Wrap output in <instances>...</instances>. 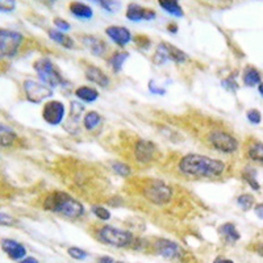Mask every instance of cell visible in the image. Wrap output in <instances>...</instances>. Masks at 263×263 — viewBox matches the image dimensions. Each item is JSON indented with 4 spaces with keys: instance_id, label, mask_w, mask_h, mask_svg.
I'll return each instance as SVG.
<instances>
[{
    "instance_id": "6da1fadb",
    "label": "cell",
    "mask_w": 263,
    "mask_h": 263,
    "mask_svg": "<svg viewBox=\"0 0 263 263\" xmlns=\"http://www.w3.org/2000/svg\"><path fill=\"white\" fill-rule=\"evenodd\" d=\"M179 170L190 177L216 178L225 171V163L210 157L189 154L180 159Z\"/></svg>"
},
{
    "instance_id": "7a4b0ae2",
    "label": "cell",
    "mask_w": 263,
    "mask_h": 263,
    "mask_svg": "<svg viewBox=\"0 0 263 263\" xmlns=\"http://www.w3.org/2000/svg\"><path fill=\"white\" fill-rule=\"evenodd\" d=\"M44 208L50 212L61 213L69 218H79L84 213L83 204L62 191H54L49 194L44 200Z\"/></svg>"
},
{
    "instance_id": "3957f363",
    "label": "cell",
    "mask_w": 263,
    "mask_h": 263,
    "mask_svg": "<svg viewBox=\"0 0 263 263\" xmlns=\"http://www.w3.org/2000/svg\"><path fill=\"white\" fill-rule=\"evenodd\" d=\"M99 241H102L105 245H111L115 248H126L133 243V234L128 230L117 229L111 225H104L98 230L96 234Z\"/></svg>"
},
{
    "instance_id": "277c9868",
    "label": "cell",
    "mask_w": 263,
    "mask_h": 263,
    "mask_svg": "<svg viewBox=\"0 0 263 263\" xmlns=\"http://www.w3.org/2000/svg\"><path fill=\"white\" fill-rule=\"evenodd\" d=\"M142 195L146 200L156 205H163L173 197V189L159 179H150L142 189Z\"/></svg>"
},
{
    "instance_id": "5b68a950",
    "label": "cell",
    "mask_w": 263,
    "mask_h": 263,
    "mask_svg": "<svg viewBox=\"0 0 263 263\" xmlns=\"http://www.w3.org/2000/svg\"><path fill=\"white\" fill-rule=\"evenodd\" d=\"M34 70L39 74V78L44 82V84L51 87H57L63 83V79L60 72L55 70L54 65L48 58H41V60L34 62Z\"/></svg>"
},
{
    "instance_id": "8992f818",
    "label": "cell",
    "mask_w": 263,
    "mask_h": 263,
    "mask_svg": "<svg viewBox=\"0 0 263 263\" xmlns=\"http://www.w3.org/2000/svg\"><path fill=\"white\" fill-rule=\"evenodd\" d=\"M187 60V55L184 54V51H182L180 49L175 48V46L170 45L167 42H162L157 46L156 54L153 55V61L156 65H163L167 61H174L177 63H182Z\"/></svg>"
},
{
    "instance_id": "52a82bcc",
    "label": "cell",
    "mask_w": 263,
    "mask_h": 263,
    "mask_svg": "<svg viewBox=\"0 0 263 263\" xmlns=\"http://www.w3.org/2000/svg\"><path fill=\"white\" fill-rule=\"evenodd\" d=\"M23 42V36L18 32L3 29L0 32V53L3 57H13Z\"/></svg>"
},
{
    "instance_id": "ba28073f",
    "label": "cell",
    "mask_w": 263,
    "mask_h": 263,
    "mask_svg": "<svg viewBox=\"0 0 263 263\" xmlns=\"http://www.w3.org/2000/svg\"><path fill=\"white\" fill-rule=\"evenodd\" d=\"M211 145L222 153H234L238 149V142L224 130H213L208 136Z\"/></svg>"
},
{
    "instance_id": "9c48e42d",
    "label": "cell",
    "mask_w": 263,
    "mask_h": 263,
    "mask_svg": "<svg viewBox=\"0 0 263 263\" xmlns=\"http://www.w3.org/2000/svg\"><path fill=\"white\" fill-rule=\"evenodd\" d=\"M24 90L25 93H27L28 100L32 103H41L53 95V91H51L50 87L40 83V82L33 81V79H27L24 82Z\"/></svg>"
},
{
    "instance_id": "30bf717a",
    "label": "cell",
    "mask_w": 263,
    "mask_h": 263,
    "mask_svg": "<svg viewBox=\"0 0 263 263\" xmlns=\"http://www.w3.org/2000/svg\"><path fill=\"white\" fill-rule=\"evenodd\" d=\"M65 112L66 109L63 103L58 102V100H53V102H49L45 104V107L42 109V117L49 125L55 126L62 123Z\"/></svg>"
},
{
    "instance_id": "8fae6325",
    "label": "cell",
    "mask_w": 263,
    "mask_h": 263,
    "mask_svg": "<svg viewBox=\"0 0 263 263\" xmlns=\"http://www.w3.org/2000/svg\"><path fill=\"white\" fill-rule=\"evenodd\" d=\"M135 157L141 163H149L157 157V146L150 141H137L135 146Z\"/></svg>"
},
{
    "instance_id": "7c38bea8",
    "label": "cell",
    "mask_w": 263,
    "mask_h": 263,
    "mask_svg": "<svg viewBox=\"0 0 263 263\" xmlns=\"http://www.w3.org/2000/svg\"><path fill=\"white\" fill-rule=\"evenodd\" d=\"M156 251L161 257L171 260L179 259L183 254L182 249L178 246V243L173 242L170 239H159L156 243Z\"/></svg>"
},
{
    "instance_id": "4fadbf2b",
    "label": "cell",
    "mask_w": 263,
    "mask_h": 263,
    "mask_svg": "<svg viewBox=\"0 0 263 263\" xmlns=\"http://www.w3.org/2000/svg\"><path fill=\"white\" fill-rule=\"evenodd\" d=\"M126 17L132 21H141V20H153L156 17V12L153 9L144 8L136 3H132L128 6L125 13Z\"/></svg>"
},
{
    "instance_id": "5bb4252c",
    "label": "cell",
    "mask_w": 263,
    "mask_h": 263,
    "mask_svg": "<svg viewBox=\"0 0 263 263\" xmlns=\"http://www.w3.org/2000/svg\"><path fill=\"white\" fill-rule=\"evenodd\" d=\"M107 36L112 40L114 42H116L119 46H125L128 42H130L132 34L129 32L128 28L125 27H117V25H112V27H108L105 29Z\"/></svg>"
},
{
    "instance_id": "9a60e30c",
    "label": "cell",
    "mask_w": 263,
    "mask_h": 263,
    "mask_svg": "<svg viewBox=\"0 0 263 263\" xmlns=\"http://www.w3.org/2000/svg\"><path fill=\"white\" fill-rule=\"evenodd\" d=\"M2 248L6 251L7 255L13 260L24 259V257L27 255V249L21 245V243L13 241V239H3L2 241Z\"/></svg>"
},
{
    "instance_id": "2e32d148",
    "label": "cell",
    "mask_w": 263,
    "mask_h": 263,
    "mask_svg": "<svg viewBox=\"0 0 263 263\" xmlns=\"http://www.w3.org/2000/svg\"><path fill=\"white\" fill-rule=\"evenodd\" d=\"M84 107L78 102H71V105H70V115L69 120L66 123V129L70 132H72L71 128H74V132L77 130V128L79 126V121H81L82 112H83Z\"/></svg>"
},
{
    "instance_id": "e0dca14e",
    "label": "cell",
    "mask_w": 263,
    "mask_h": 263,
    "mask_svg": "<svg viewBox=\"0 0 263 263\" xmlns=\"http://www.w3.org/2000/svg\"><path fill=\"white\" fill-rule=\"evenodd\" d=\"M86 78L90 82H93V83L99 84V86L102 87H107L108 84H109V79H108L107 75H105L100 69L95 67V66L87 67Z\"/></svg>"
},
{
    "instance_id": "ac0fdd59",
    "label": "cell",
    "mask_w": 263,
    "mask_h": 263,
    "mask_svg": "<svg viewBox=\"0 0 263 263\" xmlns=\"http://www.w3.org/2000/svg\"><path fill=\"white\" fill-rule=\"evenodd\" d=\"M70 8V12L75 16V17L78 18H84V20H90L92 18L93 12H92V8L88 7L87 4L84 3H79V2H72L70 3L69 6Z\"/></svg>"
},
{
    "instance_id": "d6986e66",
    "label": "cell",
    "mask_w": 263,
    "mask_h": 263,
    "mask_svg": "<svg viewBox=\"0 0 263 263\" xmlns=\"http://www.w3.org/2000/svg\"><path fill=\"white\" fill-rule=\"evenodd\" d=\"M218 233H220V236H222V238L229 243H234L236 241L239 239L238 230H237V228L234 227V224H232V222L222 224L221 227L218 228Z\"/></svg>"
},
{
    "instance_id": "ffe728a7",
    "label": "cell",
    "mask_w": 263,
    "mask_h": 263,
    "mask_svg": "<svg viewBox=\"0 0 263 263\" xmlns=\"http://www.w3.org/2000/svg\"><path fill=\"white\" fill-rule=\"evenodd\" d=\"M83 42L95 55H103L104 54L105 44L103 40H99L93 36H86L83 37Z\"/></svg>"
},
{
    "instance_id": "44dd1931",
    "label": "cell",
    "mask_w": 263,
    "mask_h": 263,
    "mask_svg": "<svg viewBox=\"0 0 263 263\" xmlns=\"http://www.w3.org/2000/svg\"><path fill=\"white\" fill-rule=\"evenodd\" d=\"M49 37H50L53 41H55L57 44L62 45L66 49H72L74 48V40L71 37H69L67 34L62 32H58V30L50 29L49 30Z\"/></svg>"
},
{
    "instance_id": "7402d4cb",
    "label": "cell",
    "mask_w": 263,
    "mask_h": 263,
    "mask_svg": "<svg viewBox=\"0 0 263 263\" xmlns=\"http://www.w3.org/2000/svg\"><path fill=\"white\" fill-rule=\"evenodd\" d=\"M75 95L78 96L81 100H83V102H87V103L95 102L96 99L99 98L98 91H96L95 88H91V87H87V86L79 87L78 90L75 91Z\"/></svg>"
},
{
    "instance_id": "603a6c76",
    "label": "cell",
    "mask_w": 263,
    "mask_h": 263,
    "mask_svg": "<svg viewBox=\"0 0 263 263\" xmlns=\"http://www.w3.org/2000/svg\"><path fill=\"white\" fill-rule=\"evenodd\" d=\"M260 72L258 71L254 67H246L245 74H243V82H245L246 86L254 87L257 84H260Z\"/></svg>"
},
{
    "instance_id": "cb8c5ba5",
    "label": "cell",
    "mask_w": 263,
    "mask_h": 263,
    "mask_svg": "<svg viewBox=\"0 0 263 263\" xmlns=\"http://www.w3.org/2000/svg\"><path fill=\"white\" fill-rule=\"evenodd\" d=\"M158 4L159 7H162V8H163L167 13H170V15L177 16V17H182V16L184 15L182 7H180V4L178 3V2L167 0V2H159Z\"/></svg>"
},
{
    "instance_id": "d4e9b609",
    "label": "cell",
    "mask_w": 263,
    "mask_h": 263,
    "mask_svg": "<svg viewBox=\"0 0 263 263\" xmlns=\"http://www.w3.org/2000/svg\"><path fill=\"white\" fill-rule=\"evenodd\" d=\"M128 57L129 53H126V51H117V53H115L114 55H112L111 60H109V63H111L112 69H114L115 72H119L120 70H121L124 62H125V60Z\"/></svg>"
},
{
    "instance_id": "484cf974",
    "label": "cell",
    "mask_w": 263,
    "mask_h": 263,
    "mask_svg": "<svg viewBox=\"0 0 263 263\" xmlns=\"http://www.w3.org/2000/svg\"><path fill=\"white\" fill-rule=\"evenodd\" d=\"M249 158L254 162L263 163V144L262 142H255L249 147Z\"/></svg>"
},
{
    "instance_id": "4316f807",
    "label": "cell",
    "mask_w": 263,
    "mask_h": 263,
    "mask_svg": "<svg viewBox=\"0 0 263 263\" xmlns=\"http://www.w3.org/2000/svg\"><path fill=\"white\" fill-rule=\"evenodd\" d=\"M100 121H102V117H100V115L95 111L88 112V114L84 116V120H83L84 126H86L87 130H92V129H95L96 126L100 124Z\"/></svg>"
},
{
    "instance_id": "83f0119b",
    "label": "cell",
    "mask_w": 263,
    "mask_h": 263,
    "mask_svg": "<svg viewBox=\"0 0 263 263\" xmlns=\"http://www.w3.org/2000/svg\"><path fill=\"white\" fill-rule=\"evenodd\" d=\"M15 138H16V135L8 128V126L2 125V146L7 147L9 146V145H12Z\"/></svg>"
},
{
    "instance_id": "f1b7e54d",
    "label": "cell",
    "mask_w": 263,
    "mask_h": 263,
    "mask_svg": "<svg viewBox=\"0 0 263 263\" xmlns=\"http://www.w3.org/2000/svg\"><path fill=\"white\" fill-rule=\"evenodd\" d=\"M237 203H238V205L241 206L243 211H249L251 206H253V204H254V197L249 194H243L241 195V196H238Z\"/></svg>"
},
{
    "instance_id": "f546056e",
    "label": "cell",
    "mask_w": 263,
    "mask_h": 263,
    "mask_svg": "<svg viewBox=\"0 0 263 263\" xmlns=\"http://www.w3.org/2000/svg\"><path fill=\"white\" fill-rule=\"evenodd\" d=\"M112 170L117 174V175H121V177H128L130 175L132 170L129 166L121 163V162H112Z\"/></svg>"
},
{
    "instance_id": "4dcf8cb0",
    "label": "cell",
    "mask_w": 263,
    "mask_h": 263,
    "mask_svg": "<svg viewBox=\"0 0 263 263\" xmlns=\"http://www.w3.org/2000/svg\"><path fill=\"white\" fill-rule=\"evenodd\" d=\"M255 175H257V171L248 168V171L245 173V180L251 185V187H253V190H255V191H259L260 185H259V183L255 180Z\"/></svg>"
},
{
    "instance_id": "1f68e13d",
    "label": "cell",
    "mask_w": 263,
    "mask_h": 263,
    "mask_svg": "<svg viewBox=\"0 0 263 263\" xmlns=\"http://www.w3.org/2000/svg\"><path fill=\"white\" fill-rule=\"evenodd\" d=\"M92 213L98 218L103 220V221H107V220H109V218H111V213H109V211H107L105 208H103V206H100V205L92 206Z\"/></svg>"
},
{
    "instance_id": "d6a6232c",
    "label": "cell",
    "mask_w": 263,
    "mask_h": 263,
    "mask_svg": "<svg viewBox=\"0 0 263 263\" xmlns=\"http://www.w3.org/2000/svg\"><path fill=\"white\" fill-rule=\"evenodd\" d=\"M67 253H69L70 257L74 258V259L77 260H83L88 257V253L84 251L83 249H79V248H69Z\"/></svg>"
},
{
    "instance_id": "836d02e7",
    "label": "cell",
    "mask_w": 263,
    "mask_h": 263,
    "mask_svg": "<svg viewBox=\"0 0 263 263\" xmlns=\"http://www.w3.org/2000/svg\"><path fill=\"white\" fill-rule=\"evenodd\" d=\"M248 119L251 124H259L262 120V115L258 109H250L248 111Z\"/></svg>"
},
{
    "instance_id": "e575fe53",
    "label": "cell",
    "mask_w": 263,
    "mask_h": 263,
    "mask_svg": "<svg viewBox=\"0 0 263 263\" xmlns=\"http://www.w3.org/2000/svg\"><path fill=\"white\" fill-rule=\"evenodd\" d=\"M222 86L225 87V88H228V90H237L238 88V86H237V82L234 81L233 77H230V78H228L227 81H222Z\"/></svg>"
},
{
    "instance_id": "d590c367",
    "label": "cell",
    "mask_w": 263,
    "mask_h": 263,
    "mask_svg": "<svg viewBox=\"0 0 263 263\" xmlns=\"http://www.w3.org/2000/svg\"><path fill=\"white\" fill-rule=\"evenodd\" d=\"M54 24L58 29L61 30H69L70 29V24L67 21H65L63 18H54Z\"/></svg>"
},
{
    "instance_id": "8d00e7d4",
    "label": "cell",
    "mask_w": 263,
    "mask_h": 263,
    "mask_svg": "<svg viewBox=\"0 0 263 263\" xmlns=\"http://www.w3.org/2000/svg\"><path fill=\"white\" fill-rule=\"evenodd\" d=\"M100 6L103 7V8H105L108 11V12H115V8L114 7H119L120 4L119 3H115V2H100Z\"/></svg>"
},
{
    "instance_id": "74e56055",
    "label": "cell",
    "mask_w": 263,
    "mask_h": 263,
    "mask_svg": "<svg viewBox=\"0 0 263 263\" xmlns=\"http://www.w3.org/2000/svg\"><path fill=\"white\" fill-rule=\"evenodd\" d=\"M153 82H150V84H149V90L152 91L153 93H157V95H163L164 92H166V91L163 90V88H157L156 86H153Z\"/></svg>"
},
{
    "instance_id": "f35d334b",
    "label": "cell",
    "mask_w": 263,
    "mask_h": 263,
    "mask_svg": "<svg viewBox=\"0 0 263 263\" xmlns=\"http://www.w3.org/2000/svg\"><path fill=\"white\" fill-rule=\"evenodd\" d=\"M255 215H257L258 217L262 218V220H263V203L258 204V205L255 206Z\"/></svg>"
},
{
    "instance_id": "ab89813d",
    "label": "cell",
    "mask_w": 263,
    "mask_h": 263,
    "mask_svg": "<svg viewBox=\"0 0 263 263\" xmlns=\"http://www.w3.org/2000/svg\"><path fill=\"white\" fill-rule=\"evenodd\" d=\"M213 263H234V262L232 259H228V258L218 257V258H216L215 260H213Z\"/></svg>"
},
{
    "instance_id": "60d3db41",
    "label": "cell",
    "mask_w": 263,
    "mask_h": 263,
    "mask_svg": "<svg viewBox=\"0 0 263 263\" xmlns=\"http://www.w3.org/2000/svg\"><path fill=\"white\" fill-rule=\"evenodd\" d=\"M18 263H39V260L33 257H27V258H24V259H21Z\"/></svg>"
},
{
    "instance_id": "b9f144b4",
    "label": "cell",
    "mask_w": 263,
    "mask_h": 263,
    "mask_svg": "<svg viewBox=\"0 0 263 263\" xmlns=\"http://www.w3.org/2000/svg\"><path fill=\"white\" fill-rule=\"evenodd\" d=\"M100 263H117V260L112 259L109 257H102L100 258Z\"/></svg>"
},
{
    "instance_id": "7bdbcfd3",
    "label": "cell",
    "mask_w": 263,
    "mask_h": 263,
    "mask_svg": "<svg viewBox=\"0 0 263 263\" xmlns=\"http://www.w3.org/2000/svg\"><path fill=\"white\" fill-rule=\"evenodd\" d=\"M257 253H258V254L263 255V243H259V245H257Z\"/></svg>"
},
{
    "instance_id": "ee69618b",
    "label": "cell",
    "mask_w": 263,
    "mask_h": 263,
    "mask_svg": "<svg viewBox=\"0 0 263 263\" xmlns=\"http://www.w3.org/2000/svg\"><path fill=\"white\" fill-rule=\"evenodd\" d=\"M168 29L171 30V33H177V29H178V27H177V25H173V24H171L170 27H168Z\"/></svg>"
},
{
    "instance_id": "f6af8a7d",
    "label": "cell",
    "mask_w": 263,
    "mask_h": 263,
    "mask_svg": "<svg viewBox=\"0 0 263 263\" xmlns=\"http://www.w3.org/2000/svg\"><path fill=\"white\" fill-rule=\"evenodd\" d=\"M258 90H259L260 95L263 96V83H260V84H259V87H258Z\"/></svg>"
},
{
    "instance_id": "bcb514c9",
    "label": "cell",
    "mask_w": 263,
    "mask_h": 263,
    "mask_svg": "<svg viewBox=\"0 0 263 263\" xmlns=\"http://www.w3.org/2000/svg\"><path fill=\"white\" fill-rule=\"evenodd\" d=\"M117 263H124V262H117Z\"/></svg>"
}]
</instances>
